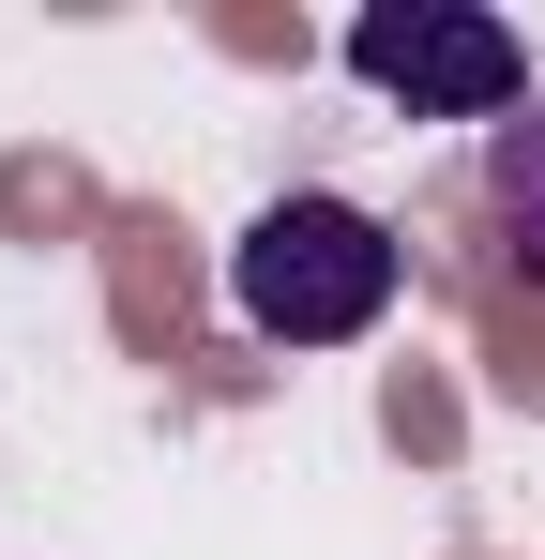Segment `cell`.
<instances>
[{
    "label": "cell",
    "mask_w": 545,
    "mask_h": 560,
    "mask_svg": "<svg viewBox=\"0 0 545 560\" xmlns=\"http://www.w3.org/2000/svg\"><path fill=\"white\" fill-rule=\"evenodd\" d=\"M228 303H243V334L272 349H349L394 318V228L363 212V197H272L258 228L228 243Z\"/></svg>",
    "instance_id": "6da1fadb"
},
{
    "label": "cell",
    "mask_w": 545,
    "mask_h": 560,
    "mask_svg": "<svg viewBox=\"0 0 545 560\" xmlns=\"http://www.w3.org/2000/svg\"><path fill=\"white\" fill-rule=\"evenodd\" d=\"M349 77L363 92H394L409 121H515L531 106V46L485 15V0H379V15H349Z\"/></svg>",
    "instance_id": "7a4b0ae2"
},
{
    "label": "cell",
    "mask_w": 545,
    "mask_h": 560,
    "mask_svg": "<svg viewBox=\"0 0 545 560\" xmlns=\"http://www.w3.org/2000/svg\"><path fill=\"white\" fill-rule=\"evenodd\" d=\"M485 212H500V243H515V273L545 288V92L485 137Z\"/></svg>",
    "instance_id": "3957f363"
}]
</instances>
